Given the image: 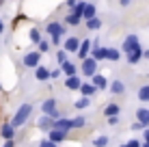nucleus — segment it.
Masks as SVG:
<instances>
[{
    "instance_id": "nucleus-1",
    "label": "nucleus",
    "mask_w": 149,
    "mask_h": 147,
    "mask_svg": "<svg viewBox=\"0 0 149 147\" xmlns=\"http://www.w3.org/2000/svg\"><path fill=\"white\" fill-rule=\"evenodd\" d=\"M30 113H33V106H30V104H22V106H19V110L15 113L11 125H13V128H19V125H24V123H26V119L30 117Z\"/></svg>"
},
{
    "instance_id": "nucleus-2",
    "label": "nucleus",
    "mask_w": 149,
    "mask_h": 147,
    "mask_svg": "<svg viewBox=\"0 0 149 147\" xmlns=\"http://www.w3.org/2000/svg\"><path fill=\"white\" fill-rule=\"evenodd\" d=\"M95 69H97V61L95 59H84L82 61V72H84V76H91V78H93L95 76Z\"/></svg>"
},
{
    "instance_id": "nucleus-3",
    "label": "nucleus",
    "mask_w": 149,
    "mask_h": 147,
    "mask_svg": "<svg viewBox=\"0 0 149 147\" xmlns=\"http://www.w3.org/2000/svg\"><path fill=\"white\" fill-rule=\"evenodd\" d=\"M138 45H141V43H138L136 35H130V37L123 41V52H125V54H132V52H134V50L138 48Z\"/></svg>"
},
{
    "instance_id": "nucleus-4",
    "label": "nucleus",
    "mask_w": 149,
    "mask_h": 147,
    "mask_svg": "<svg viewBox=\"0 0 149 147\" xmlns=\"http://www.w3.org/2000/svg\"><path fill=\"white\" fill-rule=\"evenodd\" d=\"M39 59H41V52H30V54L24 56V65H26V67H35V69H37L39 67Z\"/></svg>"
},
{
    "instance_id": "nucleus-5",
    "label": "nucleus",
    "mask_w": 149,
    "mask_h": 147,
    "mask_svg": "<svg viewBox=\"0 0 149 147\" xmlns=\"http://www.w3.org/2000/svg\"><path fill=\"white\" fill-rule=\"evenodd\" d=\"M41 108H43V113H45V115H50L52 119L56 117V115H58V113H56V100H52V98H50V100H45Z\"/></svg>"
},
{
    "instance_id": "nucleus-6",
    "label": "nucleus",
    "mask_w": 149,
    "mask_h": 147,
    "mask_svg": "<svg viewBox=\"0 0 149 147\" xmlns=\"http://www.w3.org/2000/svg\"><path fill=\"white\" fill-rule=\"evenodd\" d=\"M65 136H67V132H63V130H56V128H52V130L48 132V139L52 141V143H56V145H58L61 141H65Z\"/></svg>"
},
{
    "instance_id": "nucleus-7",
    "label": "nucleus",
    "mask_w": 149,
    "mask_h": 147,
    "mask_svg": "<svg viewBox=\"0 0 149 147\" xmlns=\"http://www.w3.org/2000/svg\"><path fill=\"white\" fill-rule=\"evenodd\" d=\"M61 69H63V74L67 76V78H71V76H76V72H78V69H76V65L71 63V61H65V63L61 65Z\"/></svg>"
},
{
    "instance_id": "nucleus-8",
    "label": "nucleus",
    "mask_w": 149,
    "mask_h": 147,
    "mask_svg": "<svg viewBox=\"0 0 149 147\" xmlns=\"http://www.w3.org/2000/svg\"><path fill=\"white\" fill-rule=\"evenodd\" d=\"M50 74H52V72H50L48 67H41V65L37 67V72H35V76H37L39 82H45V80H50Z\"/></svg>"
},
{
    "instance_id": "nucleus-9",
    "label": "nucleus",
    "mask_w": 149,
    "mask_h": 147,
    "mask_svg": "<svg viewBox=\"0 0 149 147\" xmlns=\"http://www.w3.org/2000/svg\"><path fill=\"white\" fill-rule=\"evenodd\" d=\"M54 128H56V130H63V132H67V130L74 128V121H69V119H58V121H54Z\"/></svg>"
},
{
    "instance_id": "nucleus-10",
    "label": "nucleus",
    "mask_w": 149,
    "mask_h": 147,
    "mask_svg": "<svg viewBox=\"0 0 149 147\" xmlns=\"http://www.w3.org/2000/svg\"><path fill=\"white\" fill-rule=\"evenodd\" d=\"M65 50H67V52H78L80 50V41L76 37H69L67 41H65Z\"/></svg>"
},
{
    "instance_id": "nucleus-11",
    "label": "nucleus",
    "mask_w": 149,
    "mask_h": 147,
    "mask_svg": "<svg viewBox=\"0 0 149 147\" xmlns=\"http://www.w3.org/2000/svg\"><path fill=\"white\" fill-rule=\"evenodd\" d=\"M89 50H91V41H86V39H84V41L80 43V50H78L76 54H78V56L84 61V59H89Z\"/></svg>"
},
{
    "instance_id": "nucleus-12",
    "label": "nucleus",
    "mask_w": 149,
    "mask_h": 147,
    "mask_svg": "<svg viewBox=\"0 0 149 147\" xmlns=\"http://www.w3.org/2000/svg\"><path fill=\"white\" fill-rule=\"evenodd\" d=\"M143 52H145V50H143L141 45H138V48H136L132 54H127V63H132V65H134V63H138V61L143 59Z\"/></svg>"
},
{
    "instance_id": "nucleus-13",
    "label": "nucleus",
    "mask_w": 149,
    "mask_h": 147,
    "mask_svg": "<svg viewBox=\"0 0 149 147\" xmlns=\"http://www.w3.org/2000/svg\"><path fill=\"white\" fill-rule=\"evenodd\" d=\"M80 91H82V98H91V95L95 93V87H93V82H82V87H80Z\"/></svg>"
},
{
    "instance_id": "nucleus-14",
    "label": "nucleus",
    "mask_w": 149,
    "mask_h": 147,
    "mask_svg": "<svg viewBox=\"0 0 149 147\" xmlns=\"http://www.w3.org/2000/svg\"><path fill=\"white\" fill-rule=\"evenodd\" d=\"M48 33L52 35V39L54 37H61V35H63V26L56 24V22H52V24H48Z\"/></svg>"
},
{
    "instance_id": "nucleus-15",
    "label": "nucleus",
    "mask_w": 149,
    "mask_h": 147,
    "mask_svg": "<svg viewBox=\"0 0 149 147\" xmlns=\"http://www.w3.org/2000/svg\"><path fill=\"white\" fill-rule=\"evenodd\" d=\"M93 87H95V89H106V87H108V80H106L104 76L95 74V76H93Z\"/></svg>"
},
{
    "instance_id": "nucleus-16",
    "label": "nucleus",
    "mask_w": 149,
    "mask_h": 147,
    "mask_svg": "<svg viewBox=\"0 0 149 147\" xmlns=\"http://www.w3.org/2000/svg\"><path fill=\"white\" fill-rule=\"evenodd\" d=\"M39 128H41V130H48V132H50V130L54 128L52 117H48V115H45V117H41V119H39Z\"/></svg>"
},
{
    "instance_id": "nucleus-17",
    "label": "nucleus",
    "mask_w": 149,
    "mask_h": 147,
    "mask_svg": "<svg viewBox=\"0 0 149 147\" xmlns=\"http://www.w3.org/2000/svg\"><path fill=\"white\" fill-rule=\"evenodd\" d=\"M136 117H138V121H141L143 125H149V110H145V108H138V113H136Z\"/></svg>"
},
{
    "instance_id": "nucleus-18",
    "label": "nucleus",
    "mask_w": 149,
    "mask_h": 147,
    "mask_svg": "<svg viewBox=\"0 0 149 147\" xmlns=\"http://www.w3.org/2000/svg\"><path fill=\"white\" fill-rule=\"evenodd\" d=\"M93 56L91 59H95V61H102V59H106V48H100V45H93Z\"/></svg>"
},
{
    "instance_id": "nucleus-19",
    "label": "nucleus",
    "mask_w": 149,
    "mask_h": 147,
    "mask_svg": "<svg viewBox=\"0 0 149 147\" xmlns=\"http://www.w3.org/2000/svg\"><path fill=\"white\" fill-rule=\"evenodd\" d=\"M104 115L106 117H117V115H119V104H108L104 108Z\"/></svg>"
},
{
    "instance_id": "nucleus-20",
    "label": "nucleus",
    "mask_w": 149,
    "mask_h": 147,
    "mask_svg": "<svg viewBox=\"0 0 149 147\" xmlns=\"http://www.w3.org/2000/svg\"><path fill=\"white\" fill-rule=\"evenodd\" d=\"M65 87H67V89H80V87H82V82H80L78 76H71V78H67Z\"/></svg>"
},
{
    "instance_id": "nucleus-21",
    "label": "nucleus",
    "mask_w": 149,
    "mask_h": 147,
    "mask_svg": "<svg viewBox=\"0 0 149 147\" xmlns=\"http://www.w3.org/2000/svg\"><path fill=\"white\" fill-rule=\"evenodd\" d=\"M106 59H108V61H119L121 59V52H119V50H115V48H106Z\"/></svg>"
},
{
    "instance_id": "nucleus-22",
    "label": "nucleus",
    "mask_w": 149,
    "mask_h": 147,
    "mask_svg": "<svg viewBox=\"0 0 149 147\" xmlns=\"http://www.w3.org/2000/svg\"><path fill=\"white\" fill-rule=\"evenodd\" d=\"M82 15H84L86 22H89V20H93V17H95V7H93V4H86V7H84V13H82Z\"/></svg>"
},
{
    "instance_id": "nucleus-23",
    "label": "nucleus",
    "mask_w": 149,
    "mask_h": 147,
    "mask_svg": "<svg viewBox=\"0 0 149 147\" xmlns=\"http://www.w3.org/2000/svg\"><path fill=\"white\" fill-rule=\"evenodd\" d=\"M110 91L112 93H123V91H125V84H123L121 80H115V82L110 84Z\"/></svg>"
},
{
    "instance_id": "nucleus-24",
    "label": "nucleus",
    "mask_w": 149,
    "mask_h": 147,
    "mask_svg": "<svg viewBox=\"0 0 149 147\" xmlns=\"http://www.w3.org/2000/svg\"><path fill=\"white\" fill-rule=\"evenodd\" d=\"M138 98H141L143 102H149V84H145V87L138 89Z\"/></svg>"
},
{
    "instance_id": "nucleus-25",
    "label": "nucleus",
    "mask_w": 149,
    "mask_h": 147,
    "mask_svg": "<svg viewBox=\"0 0 149 147\" xmlns=\"http://www.w3.org/2000/svg\"><path fill=\"white\" fill-rule=\"evenodd\" d=\"M67 24H69V26H78V24H80V15L69 13V15H67Z\"/></svg>"
},
{
    "instance_id": "nucleus-26",
    "label": "nucleus",
    "mask_w": 149,
    "mask_h": 147,
    "mask_svg": "<svg viewBox=\"0 0 149 147\" xmlns=\"http://www.w3.org/2000/svg\"><path fill=\"white\" fill-rule=\"evenodd\" d=\"M2 136L9 141H13V125H2Z\"/></svg>"
},
{
    "instance_id": "nucleus-27",
    "label": "nucleus",
    "mask_w": 149,
    "mask_h": 147,
    "mask_svg": "<svg viewBox=\"0 0 149 147\" xmlns=\"http://www.w3.org/2000/svg\"><path fill=\"white\" fill-rule=\"evenodd\" d=\"M95 147H108V136H97V139L93 141Z\"/></svg>"
},
{
    "instance_id": "nucleus-28",
    "label": "nucleus",
    "mask_w": 149,
    "mask_h": 147,
    "mask_svg": "<svg viewBox=\"0 0 149 147\" xmlns=\"http://www.w3.org/2000/svg\"><path fill=\"white\" fill-rule=\"evenodd\" d=\"M86 26H89L91 30H97V28L102 26V22H100L97 17H93V20H89V22H86Z\"/></svg>"
},
{
    "instance_id": "nucleus-29",
    "label": "nucleus",
    "mask_w": 149,
    "mask_h": 147,
    "mask_svg": "<svg viewBox=\"0 0 149 147\" xmlns=\"http://www.w3.org/2000/svg\"><path fill=\"white\" fill-rule=\"evenodd\" d=\"M89 104H91V102H89V98H80L78 102H76V108H80V110H82V108H86Z\"/></svg>"
},
{
    "instance_id": "nucleus-30",
    "label": "nucleus",
    "mask_w": 149,
    "mask_h": 147,
    "mask_svg": "<svg viewBox=\"0 0 149 147\" xmlns=\"http://www.w3.org/2000/svg\"><path fill=\"white\" fill-rule=\"evenodd\" d=\"M30 39H33V43H41V35H39V30H30Z\"/></svg>"
},
{
    "instance_id": "nucleus-31",
    "label": "nucleus",
    "mask_w": 149,
    "mask_h": 147,
    "mask_svg": "<svg viewBox=\"0 0 149 147\" xmlns=\"http://www.w3.org/2000/svg\"><path fill=\"white\" fill-rule=\"evenodd\" d=\"M71 121H74V128H82V125L86 123L84 117H76V119H71Z\"/></svg>"
},
{
    "instance_id": "nucleus-32",
    "label": "nucleus",
    "mask_w": 149,
    "mask_h": 147,
    "mask_svg": "<svg viewBox=\"0 0 149 147\" xmlns=\"http://www.w3.org/2000/svg\"><path fill=\"white\" fill-rule=\"evenodd\" d=\"M39 147H56V143H52L50 139H45V141H41V143H39Z\"/></svg>"
},
{
    "instance_id": "nucleus-33",
    "label": "nucleus",
    "mask_w": 149,
    "mask_h": 147,
    "mask_svg": "<svg viewBox=\"0 0 149 147\" xmlns=\"http://www.w3.org/2000/svg\"><path fill=\"white\" fill-rule=\"evenodd\" d=\"M48 48H50L48 41H41V43H39V52H48Z\"/></svg>"
},
{
    "instance_id": "nucleus-34",
    "label": "nucleus",
    "mask_w": 149,
    "mask_h": 147,
    "mask_svg": "<svg viewBox=\"0 0 149 147\" xmlns=\"http://www.w3.org/2000/svg\"><path fill=\"white\" fill-rule=\"evenodd\" d=\"M56 59H58V63L63 65L65 61H67V54H65V52H58V54H56Z\"/></svg>"
},
{
    "instance_id": "nucleus-35",
    "label": "nucleus",
    "mask_w": 149,
    "mask_h": 147,
    "mask_svg": "<svg viewBox=\"0 0 149 147\" xmlns=\"http://www.w3.org/2000/svg\"><path fill=\"white\" fill-rule=\"evenodd\" d=\"M143 128H145V125H143L141 121H136V123H132V130H143Z\"/></svg>"
},
{
    "instance_id": "nucleus-36",
    "label": "nucleus",
    "mask_w": 149,
    "mask_h": 147,
    "mask_svg": "<svg viewBox=\"0 0 149 147\" xmlns=\"http://www.w3.org/2000/svg\"><path fill=\"white\" fill-rule=\"evenodd\" d=\"M127 147H141V143H138V141H130V143H127Z\"/></svg>"
},
{
    "instance_id": "nucleus-37",
    "label": "nucleus",
    "mask_w": 149,
    "mask_h": 147,
    "mask_svg": "<svg viewBox=\"0 0 149 147\" xmlns=\"http://www.w3.org/2000/svg\"><path fill=\"white\" fill-rule=\"evenodd\" d=\"M117 121H119V117H108V123H110V125H115Z\"/></svg>"
},
{
    "instance_id": "nucleus-38",
    "label": "nucleus",
    "mask_w": 149,
    "mask_h": 147,
    "mask_svg": "<svg viewBox=\"0 0 149 147\" xmlns=\"http://www.w3.org/2000/svg\"><path fill=\"white\" fill-rule=\"evenodd\" d=\"M143 139H145V143H147V145H149V128H147V130H145V134H143Z\"/></svg>"
},
{
    "instance_id": "nucleus-39",
    "label": "nucleus",
    "mask_w": 149,
    "mask_h": 147,
    "mask_svg": "<svg viewBox=\"0 0 149 147\" xmlns=\"http://www.w3.org/2000/svg\"><path fill=\"white\" fill-rule=\"evenodd\" d=\"M15 143H13V141H7V143H4V147H13Z\"/></svg>"
},
{
    "instance_id": "nucleus-40",
    "label": "nucleus",
    "mask_w": 149,
    "mask_h": 147,
    "mask_svg": "<svg viewBox=\"0 0 149 147\" xmlns=\"http://www.w3.org/2000/svg\"><path fill=\"white\" fill-rule=\"evenodd\" d=\"M67 4L69 7H76V0H67Z\"/></svg>"
},
{
    "instance_id": "nucleus-41",
    "label": "nucleus",
    "mask_w": 149,
    "mask_h": 147,
    "mask_svg": "<svg viewBox=\"0 0 149 147\" xmlns=\"http://www.w3.org/2000/svg\"><path fill=\"white\" fill-rule=\"evenodd\" d=\"M121 4H123V7H127V4H130V0H121Z\"/></svg>"
},
{
    "instance_id": "nucleus-42",
    "label": "nucleus",
    "mask_w": 149,
    "mask_h": 147,
    "mask_svg": "<svg viewBox=\"0 0 149 147\" xmlns=\"http://www.w3.org/2000/svg\"><path fill=\"white\" fill-rule=\"evenodd\" d=\"M2 30H4V24H2V20H0V35H2Z\"/></svg>"
},
{
    "instance_id": "nucleus-43",
    "label": "nucleus",
    "mask_w": 149,
    "mask_h": 147,
    "mask_svg": "<svg viewBox=\"0 0 149 147\" xmlns=\"http://www.w3.org/2000/svg\"><path fill=\"white\" fill-rule=\"evenodd\" d=\"M143 56H145V59H149V50H145V52H143Z\"/></svg>"
},
{
    "instance_id": "nucleus-44",
    "label": "nucleus",
    "mask_w": 149,
    "mask_h": 147,
    "mask_svg": "<svg viewBox=\"0 0 149 147\" xmlns=\"http://www.w3.org/2000/svg\"><path fill=\"white\" fill-rule=\"evenodd\" d=\"M143 147H149V145H147V143H145V145H143Z\"/></svg>"
},
{
    "instance_id": "nucleus-45",
    "label": "nucleus",
    "mask_w": 149,
    "mask_h": 147,
    "mask_svg": "<svg viewBox=\"0 0 149 147\" xmlns=\"http://www.w3.org/2000/svg\"><path fill=\"white\" fill-rule=\"evenodd\" d=\"M123 147H127V145H123Z\"/></svg>"
}]
</instances>
